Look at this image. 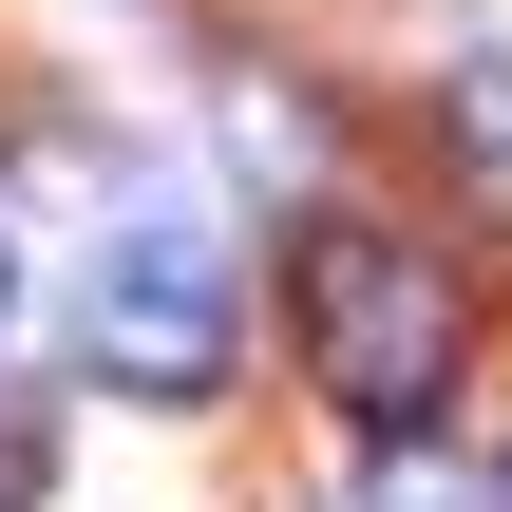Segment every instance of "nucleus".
Instances as JSON below:
<instances>
[{"instance_id": "obj_5", "label": "nucleus", "mask_w": 512, "mask_h": 512, "mask_svg": "<svg viewBox=\"0 0 512 512\" xmlns=\"http://www.w3.org/2000/svg\"><path fill=\"white\" fill-rule=\"evenodd\" d=\"M0 285H19V209H0Z\"/></svg>"}, {"instance_id": "obj_7", "label": "nucleus", "mask_w": 512, "mask_h": 512, "mask_svg": "<svg viewBox=\"0 0 512 512\" xmlns=\"http://www.w3.org/2000/svg\"><path fill=\"white\" fill-rule=\"evenodd\" d=\"M494 512H512V475H494Z\"/></svg>"}, {"instance_id": "obj_4", "label": "nucleus", "mask_w": 512, "mask_h": 512, "mask_svg": "<svg viewBox=\"0 0 512 512\" xmlns=\"http://www.w3.org/2000/svg\"><path fill=\"white\" fill-rule=\"evenodd\" d=\"M38 494V418H19V399H0V512Z\"/></svg>"}, {"instance_id": "obj_1", "label": "nucleus", "mask_w": 512, "mask_h": 512, "mask_svg": "<svg viewBox=\"0 0 512 512\" xmlns=\"http://www.w3.org/2000/svg\"><path fill=\"white\" fill-rule=\"evenodd\" d=\"M285 342H304V380H323L361 437H418V418L475 380V285H456L418 228L304 209V228H285Z\"/></svg>"}, {"instance_id": "obj_2", "label": "nucleus", "mask_w": 512, "mask_h": 512, "mask_svg": "<svg viewBox=\"0 0 512 512\" xmlns=\"http://www.w3.org/2000/svg\"><path fill=\"white\" fill-rule=\"evenodd\" d=\"M76 361L114 380V399H228V247H209V209L190 190H133L114 209V247H95V285H76Z\"/></svg>"}, {"instance_id": "obj_6", "label": "nucleus", "mask_w": 512, "mask_h": 512, "mask_svg": "<svg viewBox=\"0 0 512 512\" xmlns=\"http://www.w3.org/2000/svg\"><path fill=\"white\" fill-rule=\"evenodd\" d=\"M361 512H418V494H361Z\"/></svg>"}, {"instance_id": "obj_3", "label": "nucleus", "mask_w": 512, "mask_h": 512, "mask_svg": "<svg viewBox=\"0 0 512 512\" xmlns=\"http://www.w3.org/2000/svg\"><path fill=\"white\" fill-rule=\"evenodd\" d=\"M456 133H475V171H512V57H475V76H456Z\"/></svg>"}]
</instances>
